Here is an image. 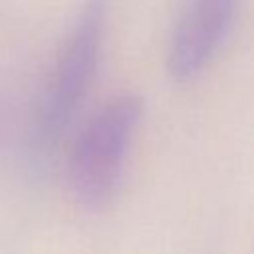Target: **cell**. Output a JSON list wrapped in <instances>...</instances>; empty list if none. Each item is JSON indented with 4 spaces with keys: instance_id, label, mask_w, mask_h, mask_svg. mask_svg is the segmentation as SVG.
<instances>
[{
    "instance_id": "cell-1",
    "label": "cell",
    "mask_w": 254,
    "mask_h": 254,
    "mask_svg": "<svg viewBox=\"0 0 254 254\" xmlns=\"http://www.w3.org/2000/svg\"><path fill=\"white\" fill-rule=\"evenodd\" d=\"M107 24L109 0L79 4L30 115L26 133L30 159H48L77 117L97 77Z\"/></svg>"
},
{
    "instance_id": "cell-2",
    "label": "cell",
    "mask_w": 254,
    "mask_h": 254,
    "mask_svg": "<svg viewBox=\"0 0 254 254\" xmlns=\"http://www.w3.org/2000/svg\"><path fill=\"white\" fill-rule=\"evenodd\" d=\"M143 117L145 99L137 93H119L83 125L67 157V187L81 208L99 212L115 200Z\"/></svg>"
},
{
    "instance_id": "cell-3",
    "label": "cell",
    "mask_w": 254,
    "mask_h": 254,
    "mask_svg": "<svg viewBox=\"0 0 254 254\" xmlns=\"http://www.w3.org/2000/svg\"><path fill=\"white\" fill-rule=\"evenodd\" d=\"M240 0H185L175 20L167 71L177 83L194 81L224 48L232 34Z\"/></svg>"
},
{
    "instance_id": "cell-4",
    "label": "cell",
    "mask_w": 254,
    "mask_h": 254,
    "mask_svg": "<svg viewBox=\"0 0 254 254\" xmlns=\"http://www.w3.org/2000/svg\"><path fill=\"white\" fill-rule=\"evenodd\" d=\"M2 107H4V101H2V97H0V127H2V119H4V111H2Z\"/></svg>"
}]
</instances>
